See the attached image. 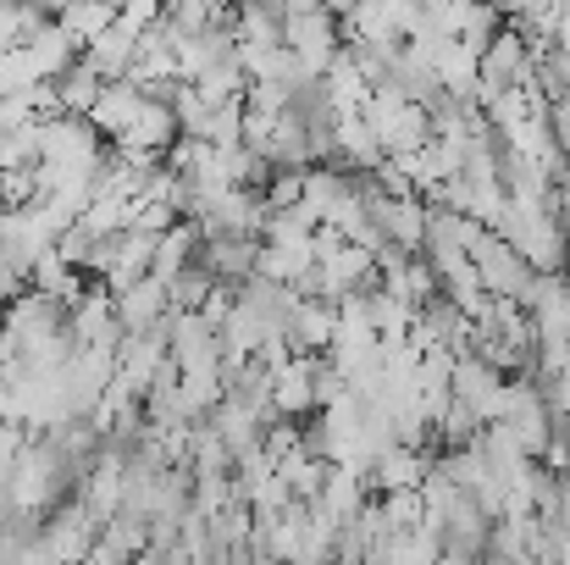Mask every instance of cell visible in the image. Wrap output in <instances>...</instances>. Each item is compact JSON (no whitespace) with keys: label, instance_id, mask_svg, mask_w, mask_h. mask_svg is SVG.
Listing matches in <instances>:
<instances>
[{"label":"cell","instance_id":"1","mask_svg":"<svg viewBox=\"0 0 570 565\" xmlns=\"http://www.w3.org/2000/svg\"><path fill=\"white\" fill-rule=\"evenodd\" d=\"M566 205H570V184H566Z\"/></svg>","mask_w":570,"mask_h":565}]
</instances>
